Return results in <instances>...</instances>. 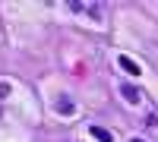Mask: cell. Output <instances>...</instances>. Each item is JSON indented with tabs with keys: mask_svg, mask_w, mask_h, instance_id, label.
Returning a JSON list of instances; mask_svg holds the SVG:
<instances>
[{
	"mask_svg": "<svg viewBox=\"0 0 158 142\" xmlns=\"http://www.w3.org/2000/svg\"><path fill=\"white\" fill-rule=\"evenodd\" d=\"M57 111H60V114H73V101H60Z\"/></svg>",
	"mask_w": 158,
	"mask_h": 142,
	"instance_id": "4",
	"label": "cell"
},
{
	"mask_svg": "<svg viewBox=\"0 0 158 142\" xmlns=\"http://www.w3.org/2000/svg\"><path fill=\"white\" fill-rule=\"evenodd\" d=\"M133 142H142V139H133Z\"/></svg>",
	"mask_w": 158,
	"mask_h": 142,
	"instance_id": "5",
	"label": "cell"
},
{
	"mask_svg": "<svg viewBox=\"0 0 158 142\" xmlns=\"http://www.w3.org/2000/svg\"><path fill=\"white\" fill-rule=\"evenodd\" d=\"M120 67H123V70H127L130 76H139V73H142V70H139V67H136V63L130 60V57H120Z\"/></svg>",
	"mask_w": 158,
	"mask_h": 142,
	"instance_id": "1",
	"label": "cell"
},
{
	"mask_svg": "<svg viewBox=\"0 0 158 142\" xmlns=\"http://www.w3.org/2000/svg\"><path fill=\"white\" fill-rule=\"evenodd\" d=\"M123 95H127V101H139V92L133 85H123Z\"/></svg>",
	"mask_w": 158,
	"mask_h": 142,
	"instance_id": "3",
	"label": "cell"
},
{
	"mask_svg": "<svg viewBox=\"0 0 158 142\" xmlns=\"http://www.w3.org/2000/svg\"><path fill=\"white\" fill-rule=\"evenodd\" d=\"M92 136H95L98 142H114V136H111L108 130H101V126H92Z\"/></svg>",
	"mask_w": 158,
	"mask_h": 142,
	"instance_id": "2",
	"label": "cell"
}]
</instances>
